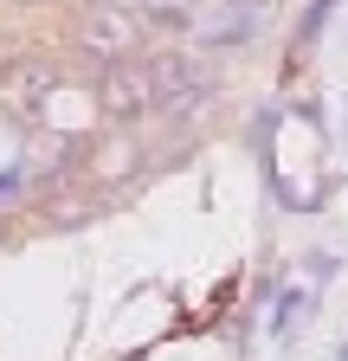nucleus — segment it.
<instances>
[{
    "label": "nucleus",
    "instance_id": "obj_2",
    "mask_svg": "<svg viewBox=\"0 0 348 361\" xmlns=\"http://www.w3.org/2000/svg\"><path fill=\"white\" fill-rule=\"evenodd\" d=\"M194 32H200V45H251L265 32V0H220Z\"/></svg>",
    "mask_w": 348,
    "mask_h": 361
},
{
    "label": "nucleus",
    "instance_id": "obj_4",
    "mask_svg": "<svg viewBox=\"0 0 348 361\" xmlns=\"http://www.w3.org/2000/svg\"><path fill=\"white\" fill-rule=\"evenodd\" d=\"M84 39H91V52H97V59L123 65V52L136 45V13H129V7H97L91 26H84Z\"/></svg>",
    "mask_w": 348,
    "mask_h": 361
},
{
    "label": "nucleus",
    "instance_id": "obj_10",
    "mask_svg": "<svg viewBox=\"0 0 348 361\" xmlns=\"http://www.w3.org/2000/svg\"><path fill=\"white\" fill-rule=\"evenodd\" d=\"M335 361H348V336H342V342H335Z\"/></svg>",
    "mask_w": 348,
    "mask_h": 361
},
{
    "label": "nucleus",
    "instance_id": "obj_1",
    "mask_svg": "<svg viewBox=\"0 0 348 361\" xmlns=\"http://www.w3.org/2000/svg\"><path fill=\"white\" fill-rule=\"evenodd\" d=\"M142 78H149V104L155 110H200V104H213V90H220V71L187 59V52L142 59Z\"/></svg>",
    "mask_w": 348,
    "mask_h": 361
},
{
    "label": "nucleus",
    "instance_id": "obj_3",
    "mask_svg": "<svg viewBox=\"0 0 348 361\" xmlns=\"http://www.w3.org/2000/svg\"><path fill=\"white\" fill-rule=\"evenodd\" d=\"M104 104H110V116H149L155 104H149V78H142V65H104Z\"/></svg>",
    "mask_w": 348,
    "mask_h": 361
},
{
    "label": "nucleus",
    "instance_id": "obj_8",
    "mask_svg": "<svg viewBox=\"0 0 348 361\" xmlns=\"http://www.w3.org/2000/svg\"><path fill=\"white\" fill-rule=\"evenodd\" d=\"M20 188H26V168H20V161H13V168H0V200L20 194Z\"/></svg>",
    "mask_w": 348,
    "mask_h": 361
},
{
    "label": "nucleus",
    "instance_id": "obj_9",
    "mask_svg": "<svg viewBox=\"0 0 348 361\" xmlns=\"http://www.w3.org/2000/svg\"><path fill=\"white\" fill-rule=\"evenodd\" d=\"M310 278H316V284H329V278H335V258H329V252H316V258H310Z\"/></svg>",
    "mask_w": 348,
    "mask_h": 361
},
{
    "label": "nucleus",
    "instance_id": "obj_5",
    "mask_svg": "<svg viewBox=\"0 0 348 361\" xmlns=\"http://www.w3.org/2000/svg\"><path fill=\"white\" fill-rule=\"evenodd\" d=\"M310 290H278V310H271V336H290L297 323H303V316H310Z\"/></svg>",
    "mask_w": 348,
    "mask_h": 361
},
{
    "label": "nucleus",
    "instance_id": "obj_7",
    "mask_svg": "<svg viewBox=\"0 0 348 361\" xmlns=\"http://www.w3.org/2000/svg\"><path fill=\"white\" fill-rule=\"evenodd\" d=\"M136 7H142V13H155V20H187V13H181L187 0H136Z\"/></svg>",
    "mask_w": 348,
    "mask_h": 361
},
{
    "label": "nucleus",
    "instance_id": "obj_6",
    "mask_svg": "<svg viewBox=\"0 0 348 361\" xmlns=\"http://www.w3.org/2000/svg\"><path fill=\"white\" fill-rule=\"evenodd\" d=\"M329 13H335V0H310V7H303V20H297V39L310 45V39L329 26Z\"/></svg>",
    "mask_w": 348,
    "mask_h": 361
}]
</instances>
